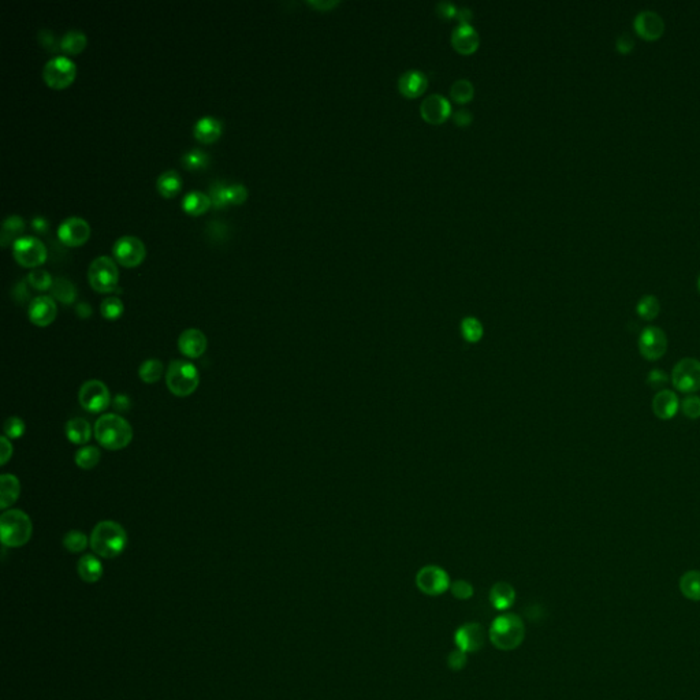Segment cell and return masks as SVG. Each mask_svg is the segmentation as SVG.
<instances>
[{
    "mask_svg": "<svg viewBox=\"0 0 700 700\" xmlns=\"http://www.w3.org/2000/svg\"><path fill=\"white\" fill-rule=\"evenodd\" d=\"M308 3L311 6H315V7L320 8V10H328V8H331V7H334V6L338 4V1H308Z\"/></svg>",
    "mask_w": 700,
    "mask_h": 700,
    "instance_id": "cell-59",
    "label": "cell"
},
{
    "mask_svg": "<svg viewBox=\"0 0 700 700\" xmlns=\"http://www.w3.org/2000/svg\"><path fill=\"white\" fill-rule=\"evenodd\" d=\"M514 600H516V591L506 581L495 583L490 590V602L493 607L498 611L509 610L513 606Z\"/></svg>",
    "mask_w": 700,
    "mask_h": 700,
    "instance_id": "cell-24",
    "label": "cell"
},
{
    "mask_svg": "<svg viewBox=\"0 0 700 700\" xmlns=\"http://www.w3.org/2000/svg\"><path fill=\"white\" fill-rule=\"evenodd\" d=\"M166 383L169 390L176 397H189L200 384V374L192 363L175 360L167 368Z\"/></svg>",
    "mask_w": 700,
    "mask_h": 700,
    "instance_id": "cell-5",
    "label": "cell"
},
{
    "mask_svg": "<svg viewBox=\"0 0 700 700\" xmlns=\"http://www.w3.org/2000/svg\"><path fill=\"white\" fill-rule=\"evenodd\" d=\"M698 289H699V292H700V276H699V279H698Z\"/></svg>",
    "mask_w": 700,
    "mask_h": 700,
    "instance_id": "cell-60",
    "label": "cell"
},
{
    "mask_svg": "<svg viewBox=\"0 0 700 700\" xmlns=\"http://www.w3.org/2000/svg\"><path fill=\"white\" fill-rule=\"evenodd\" d=\"M678 406L680 402L675 391L672 390H661L652 400V412L661 420H669L675 417Z\"/></svg>",
    "mask_w": 700,
    "mask_h": 700,
    "instance_id": "cell-21",
    "label": "cell"
},
{
    "mask_svg": "<svg viewBox=\"0 0 700 700\" xmlns=\"http://www.w3.org/2000/svg\"><path fill=\"white\" fill-rule=\"evenodd\" d=\"M451 44L455 50L464 55L475 52L479 47V34L475 27L460 24L451 33Z\"/></svg>",
    "mask_w": 700,
    "mask_h": 700,
    "instance_id": "cell-20",
    "label": "cell"
},
{
    "mask_svg": "<svg viewBox=\"0 0 700 700\" xmlns=\"http://www.w3.org/2000/svg\"><path fill=\"white\" fill-rule=\"evenodd\" d=\"M13 457V445L7 436L0 438V464L1 467L7 464V461Z\"/></svg>",
    "mask_w": 700,
    "mask_h": 700,
    "instance_id": "cell-50",
    "label": "cell"
},
{
    "mask_svg": "<svg viewBox=\"0 0 700 700\" xmlns=\"http://www.w3.org/2000/svg\"><path fill=\"white\" fill-rule=\"evenodd\" d=\"M39 41L43 44L44 48H47L48 51L55 52V51L58 50L56 48V37H55V34L51 30H48V29H41L39 32Z\"/></svg>",
    "mask_w": 700,
    "mask_h": 700,
    "instance_id": "cell-49",
    "label": "cell"
},
{
    "mask_svg": "<svg viewBox=\"0 0 700 700\" xmlns=\"http://www.w3.org/2000/svg\"><path fill=\"white\" fill-rule=\"evenodd\" d=\"M451 591L453 597L458 600H468L474 597V587L467 580H455L451 583Z\"/></svg>",
    "mask_w": 700,
    "mask_h": 700,
    "instance_id": "cell-44",
    "label": "cell"
},
{
    "mask_svg": "<svg viewBox=\"0 0 700 700\" xmlns=\"http://www.w3.org/2000/svg\"><path fill=\"white\" fill-rule=\"evenodd\" d=\"M21 494V483L18 477L10 474H4L0 477V507L1 510H7V507L13 506Z\"/></svg>",
    "mask_w": 700,
    "mask_h": 700,
    "instance_id": "cell-23",
    "label": "cell"
},
{
    "mask_svg": "<svg viewBox=\"0 0 700 700\" xmlns=\"http://www.w3.org/2000/svg\"><path fill=\"white\" fill-rule=\"evenodd\" d=\"M86 46V36L82 30L79 29H72V30H67L60 43H59V47L60 50L69 55H75V53H79L81 51L85 48Z\"/></svg>",
    "mask_w": 700,
    "mask_h": 700,
    "instance_id": "cell-31",
    "label": "cell"
},
{
    "mask_svg": "<svg viewBox=\"0 0 700 700\" xmlns=\"http://www.w3.org/2000/svg\"><path fill=\"white\" fill-rule=\"evenodd\" d=\"M681 410L682 413L692 419V420H696L700 417V398L696 397V396H689L687 398H684V401L681 402Z\"/></svg>",
    "mask_w": 700,
    "mask_h": 700,
    "instance_id": "cell-47",
    "label": "cell"
},
{
    "mask_svg": "<svg viewBox=\"0 0 700 700\" xmlns=\"http://www.w3.org/2000/svg\"><path fill=\"white\" fill-rule=\"evenodd\" d=\"M78 401L81 406L89 413H101L111 403V394L108 387L101 380L85 382L78 393Z\"/></svg>",
    "mask_w": 700,
    "mask_h": 700,
    "instance_id": "cell-8",
    "label": "cell"
},
{
    "mask_svg": "<svg viewBox=\"0 0 700 700\" xmlns=\"http://www.w3.org/2000/svg\"><path fill=\"white\" fill-rule=\"evenodd\" d=\"M65 431H66L67 439L73 445H78V446L88 443L92 438L91 424L85 419H81V417H75V419L69 420Z\"/></svg>",
    "mask_w": 700,
    "mask_h": 700,
    "instance_id": "cell-27",
    "label": "cell"
},
{
    "mask_svg": "<svg viewBox=\"0 0 700 700\" xmlns=\"http://www.w3.org/2000/svg\"><path fill=\"white\" fill-rule=\"evenodd\" d=\"M91 547L101 558H115L127 545L125 528L115 521H101L91 533Z\"/></svg>",
    "mask_w": 700,
    "mask_h": 700,
    "instance_id": "cell-2",
    "label": "cell"
},
{
    "mask_svg": "<svg viewBox=\"0 0 700 700\" xmlns=\"http://www.w3.org/2000/svg\"><path fill=\"white\" fill-rule=\"evenodd\" d=\"M93 432L99 445L107 451H122L133 441L131 425L117 413H105L101 416Z\"/></svg>",
    "mask_w": 700,
    "mask_h": 700,
    "instance_id": "cell-1",
    "label": "cell"
},
{
    "mask_svg": "<svg viewBox=\"0 0 700 700\" xmlns=\"http://www.w3.org/2000/svg\"><path fill=\"white\" fill-rule=\"evenodd\" d=\"M13 254L21 266L36 267L46 261L47 248L37 237L25 235L13 244Z\"/></svg>",
    "mask_w": 700,
    "mask_h": 700,
    "instance_id": "cell-11",
    "label": "cell"
},
{
    "mask_svg": "<svg viewBox=\"0 0 700 700\" xmlns=\"http://www.w3.org/2000/svg\"><path fill=\"white\" fill-rule=\"evenodd\" d=\"M33 524L25 512L18 509L4 510L0 516L1 543L7 547H21L30 540Z\"/></svg>",
    "mask_w": 700,
    "mask_h": 700,
    "instance_id": "cell-4",
    "label": "cell"
},
{
    "mask_svg": "<svg viewBox=\"0 0 700 700\" xmlns=\"http://www.w3.org/2000/svg\"><path fill=\"white\" fill-rule=\"evenodd\" d=\"M25 230V222L21 216L18 215H10L4 219L1 226V234H0V242L3 247H7L8 242L17 241L21 238L22 231Z\"/></svg>",
    "mask_w": 700,
    "mask_h": 700,
    "instance_id": "cell-28",
    "label": "cell"
},
{
    "mask_svg": "<svg viewBox=\"0 0 700 700\" xmlns=\"http://www.w3.org/2000/svg\"><path fill=\"white\" fill-rule=\"evenodd\" d=\"M89 235L91 227L85 219L79 216L66 218L58 228L59 240L69 247L82 245L85 241H88Z\"/></svg>",
    "mask_w": 700,
    "mask_h": 700,
    "instance_id": "cell-14",
    "label": "cell"
},
{
    "mask_svg": "<svg viewBox=\"0 0 700 700\" xmlns=\"http://www.w3.org/2000/svg\"><path fill=\"white\" fill-rule=\"evenodd\" d=\"M119 273L114 260L108 256L96 257L88 268V280L99 293H111L117 289Z\"/></svg>",
    "mask_w": 700,
    "mask_h": 700,
    "instance_id": "cell-6",
    "label": "cell"
},
{
    "mask_svg": "<svg viewBox=\"0 0 700 700\" xmlns=\"http://www.w3.org/2000/svg\"><path fill=\"white\" fill-rule=\"evenodd\" d=\"M27 313L33 325L47 327L55 320L58 308L53 299H51L48 296H39L30 301Z\"/></svg>",
    "mask_w": 700,
    "mask_h": 700,
    "instance_id": "cell-17",
    "label": "cell"
},
{
    "mask_svg": "<svg viewBox=\"0 0 700 700\" xmlns=\"http://www.w3.org/2000/svg\"><path fill=\"white\" fill-rule=\"evenodd\" d=\"M647 383L654 389H659L668 383V375L661 370H652L647 376Z\"/></svg>",
    "mask_w": 700,
    "mask_h": 700,
    "instance_id": "cell-51",
    "label": "cell"
},
{
    "mask_svg": "<svg viewBox=\"0 0 700 700\" xmlns=\"http://www.w3.org/2000/svg\"><path fill=\"white\" fill-rule=\"evenodd\" d=\"M222 122L215 117H202L193 127L195 137L201 143H214L222 134Z\"/></svg>",
    "mask_w": 700,
    "mask_h": 700,
    "instance_id": "cell-25",
    "label": "cell"
},
{
    "mask_svg": "<svg viewBox=\"0 0 700 700\" xmlns=\"http://www.w3.org/2000/svg\"><path fill=\"white\" fill-rule=\"evenodd\" d=\"M420 112L428 124L438 125L451 115V103L441 95H429L422 103Z\"/></svg>",
    "mask_w": 700,
    "mask_h": 700,
    "instance_id": "cell-19",
    "label": "cell"
},
{
    "mask_svg": "<svg viewBox=\"0 0 700 700\" xmlns=\"http://www.w3.org/2000/svg\"><path fill=\"white\" fill-rule=\"evenodd\" d=\"M88 543H91V540H88V536L84 532L77 531V529L69 531L63 538L65 549L73 552V554L82 552L88 547Z\"/></svg>",
    "mask_w": 700,
    "mask_h": 700,
    "instance_id": "cell-38",
    "label": "cell"
},
{
    "mask_svg": "<svg viewBox=\"0 0 700 700\" xmlns=\"http://www.w3.org/2000/svg\"><path fill=\"white\" fill-rule=\"evenodd\" d=\"M436 13L442 18H451L457 14V7L451 4V1H439L436 4Z\"/></svg>",
    "mask_w": 700,
    "mask_h": 700,
    "instance_id": "cell-53",
    "label": "cell"
},
{
    "mask_svg": "<svg viewBox=\"0 0 700 700\" xmlns=\"http://www.w3.org/2000/svg\"><path fill=\"white\" fill-rule=\"evenodd\" d=\"M488 637L498 650H516L524 642V623L517 614L503 613L493 621L488 629Z\"/></svg>",
    "mask_w": 700,
    "mask_h": 700,
    "instance_id": "cell-3",
    "label": "cell"
},
{
    "mask_svg": "<svg viewBox=\"0 0 700 700\" xmlns=\"http://www.w3.org/2000/svg\"><path fill=\"white\" fill-rule=\"evenodd\" d=\"M3 429H4V436H7L8 439H18L25 434L26 425L22 419L13 416L4 422Z\"/></svg>",
    "mask_w": 700,
    "mask_h": 700,
    "instance_id": "cell-43",
    "label": "cell"
},
{
    "mask_svg": "<svg viewBox=\"0 0 700 700\" xmlns=\"http://www.w3.org/2000/svg\"><path fill=\"white\" fill-rule=\"evenodd\" d=\"M27 282L36 289V290H48L53 283L50 273L46 270H33L27 276Z\"/></svg>",
    "mask_w": 700,
    "mask_h": 700,
    "instance_id": "cell-42",
    "label": "cell"
},
{
    "mask_svg": "<svg viewBox=\"0 0 700 700\" xmlns=\"http://www.w3.org/2000/svg\"><path fill=\"white\" fill-rule=\"evenodd\" d=\"M112 253L124 267H136L145 257V245L138 237L124 235L115 241Z\"/></svg>",
    "mask_w": 700,
    "mask_h": 700,
    "instance_id": "cell-12",
    "label": "cell"
},
{
    "mask_svg": "<svg viewBox=\"0 0 700 700\" xmlns=\"http://www.w3.org/2000/svg\"><path fill=\"white\" fill-rule=\"evenodd\" d=\"M75 312L81 319H88L92 316V306L86 302H79V304H77Z\"/></svg>",
    "mask_w": 700,
    "mask_h": 700,
    "instance_id": "cell-56",
    "label": "cell"
},
{
    "mask_svg": "<svg viewBox=\"0 0 700 700\" xmlns=\"http://www.w3.org/2000/svg\"><path fill=\"white\" fill-rule=\"evenodd\" d=\"M673 386L681 393H696L700 390V361L692 357L680 360L672 372Z\"/></svg>",
    "mask_w": 700,
    "mask_h": 700,
    "instance_id": "cell-10",
    "label": "cell"
},
{
    "mask_svg": "<svg viewBox=\"0 0 700 700\" xmlns=\"http://www.w3.org/2000/svg\"><path fill=\"white\" fill-rule=\"evenodd\" d=\"M226 188L225 183L222 181H216L214 182L211 186H209V199H211V202L215 208H223L226 207L228 202H227V199H226Z\"/></svg>",
    "mask_w": 700,
    "mask_h": 700,
    "instance_id": "cell-45",
    "label": "cell"
},
{
    "mask_svg": "<svg viewBox=\"0 0 700 700\" xmlns=\"http://www.w3.org/2000/svg\"><path fill=\"white\" fill-rule=\"evenodd\" d=\"M101 453L96 446H84L75 453L74 461L81 469H92L101 462Z\"/></svg>",
    "mask_w": 700,
    "mask_h": 700,
    "instance_id": "cell-34",
    "label": "cell"
},
{
    "mask_svg": "<svg viewBox=\"0 0 700 700\" xmlns=\"http://www.w3.org/2000/svg\"><path fill=\"white\" fill-rule=\"evenodd\" d=\"M101 312L104 319L117 320L124 313V302L118 297H107L101 302Z\"/></svg>",
    "mask_w": 700,
    "mask_h": 700,
    "instance_id": "cell-41",
    "label": "cell"
},
{
    "mask_svg": "<svg viewBox=\"0 0 700 700\" xmlns=\"http://www.w3.org/2000/svg\"><path fill=\"white\" fill-rule=\"evenodd\" d=\"M633 27L642 39L654 41L662 36V33L665 30V22L658 13L646 10V11H640L635 17Z\"/></svg>",
    "mask_w": 700,
    "mask_h": 700,
    "instance_id": "cell-16",
    "label": "cell"
},
{
    "mask_svg": "<svg viewBox=\"0 0 700 700\" xmlns=\"http://www.w3.org/2000/svg\"><path fill=\"white\" fill-rule=\"evenodd\" d=\"M483 332H484V330H483V325L479 319L472 318V316L462 319L461 334L468 342H471V344L479 342L483 338Z\"/></svg>",
    "mask_w": 700,
    "mask_h": 700,
    "instance_id": "cell-39",
    "label": "cell"
},
{
    "mask_svg": "<svg viewBox=\"0 0 700 700\" xmlns=\"http://www.w3.org/2000/svg\"><path fill=\"white\" fill-rule=\"evenodd\" d=\"M474 93L475 89L472 82L465 78L455 81L451 89V96L457 103H468L474 98Z\"/></svg>",
    "mask_w": 700,
    "mask_h": 700,
    "instance_id": "cell-40",
    "label": "cell"
},
{
    "mask_svg": "<svg viewBox=\"0 0 700 700\" xmlns=\"http://www.w3.org/2000/svg\"><path fill=\"white\" fill-rule=\"evenodd\" d=\"M75 73L77 67L74 62L63 55L51 58L43 69L44 81L53 89H63L70 85L75 78Z\"/></svg>",
    "mask_w": 700,
    "mask_h": 700,
    "instance_id": "cell-7",
    "label": "cell"
},
{
    "mask_svg": "<svg viewBox=\"0 0 700 700\" xmlns=\"http://www.w3.org/2000/svg\"><path fill=\"white\" fill-rule=\"evenodd\" d=\"M211 199L208 195L199 192V190H192L186 193L182 199V208L185 212L190 215H201L204 214L209 207H211Z\"/></svg>",
    "mask_w": 700,
    "mask_h": 700,
    "instance_id": "cell-29",
    "label": "cell"
},
{
    "mask_svg": "<svg viewBox=\"0 0 700 700\" xmlns=\"http://www.w3.org/2000/svg\"><path fill=\"white\" fill-rule=\"evenodd\" d=\"M455 17L462 25H469L471 20H472V11L468 7H461V8H457Z\"/></svg>",
    "mask_w": 700,
    "mask_h": 700,
    "instance_id": "cell-55",
    "label": "cell"
},
{
    "mask_svg": "<svg viewBox=\"0 0 700 700\" xmlns=\"http://www.w3.org/2000/svg\"><path fill=\"white\" fill-rule=\"evenodd\" d=\"M486 630L480 624L468 623L460 626L454 633V643L457 649L468 652H476L484 646Z\"/></svg>",
    "mask_w": 700,
    "mask_h": 700,
    "instance_id": "cell-15",
    "label": "cell"
},
{
    "mask_svg": "<svg viewBox=\"0 0 700 700\" xmlns=\"http://www.w3.org/2000/svg\"><path fill=\"white\" fill-rule=\"evenodd\" d=\"M428 85L427 75L423 72L419 70H409L406 73L401 75L398 79V88L401 93L405 95L406 98H417L422 93H424Z\"/></svg>",
    "mask_w": 700,
    "mask_h": 700,
    "instance_id": "cell-22",
    "label": "cell"
},
{
    "mask_svg": "<svg viewBox=\"0 0 700 700\" xmlns=\"http://www.w3.org/2000/svg\"><path fill=\"white\" fill-rule=\"evenodd\" d=\"M209 155L199 148H193L182 155V164L189 170H202L209 166Z\"/></svg>",
    "mask_w": 700,
    "mask_h": 700,
    "instance_id": "cell-36",
    "label": "cell"
},
{
    "mask_svg": "<svg viewBox=\"0 0 700 700\" xmlns=\"http://www.w3.org/2000/svg\"><path fill=\"white\" fill-rule=\"evenodd\" d=\"M659 311H661V305H659V301L655 296H644L639 300L637 305H636L637 315L647 322L654 320L659 315Z\"/></svg>",
    "mask_w": 700,
    "mask_h": 700,
    "instance_id": "cell-37",
    "label": "cell"
},
{
    "mask_svg": "<svg viewBox=\"0 0 700 700\" xmlns=\"http://www.w3.org/2000/svg\"><path fill=\"white\" fill-rule=\"evenodd\" d=\"M51 293L56 300L66 305L73 304L77 296L74 285L66 278H56L51 286Z\"/></svg>",
    "mask_w": 700,
    "mask_h": 700,
    "instance_id": "cell-33",
    "label": "cell"
},
{
    "mask_svg": "<svg viewBox=\"0 0 700 700\" xmlns=\"http://www.w3.org/2000/svg\"><path fill=\"white\" fill-rule=\"evenodd\" d=\"M467 662H468L467 652L460 650V649L451 651L449 656H448V666L451 668V670H453V672L462 670L467 666Z\"/></svg>",
    "mask_w": 700,
    "mask_h": 700,
    "instance_id": "cell-48",
    "label": "cell"
},
{
    "mask_svg": "<svg viewBox=\"0 0 700 700\" xmlns=\"http://www.w3.org/2000/svg\"><path fill=\"white\" fill-rule=\"evenodd\" d=\"M680 590L687 599L700 600V572L689 571L681 576L680 578Z\"/></svg>",
    "mask_w": 700,
    "mask_h": 700,
    "instance_id": "cell-32",
    "label": "cell"
},
{
    "mask_svg": "<svg viewBox=\"0 0 700 700\" xmlns=\"http://www.w3.org/2000/svg\"><path fill=\"white\" fill-rule=\"evenodd\" d=\"M178 348L188 358H199L208 348V339L199 328H189L179 335Z\"/></svg>",
    "mask_w": 700,
    "mask_h": 700,
    "instance_id": "cell-18",
    "label": "cell"
},
{
    "mask_svg": "<svg viewBox=\"0 0 700 700\" xmlns=\"http://www.w3.org/2000/svg\"><path fill=\"white\" fill-rule=\"evenodd\" d=\"M640 354L649 360L656 361L662 358L668 350V337L659 327H646L639 338Z\"/></svg>",
    "mask_w": 700,
    "mask_h": 700,
    "instance_id": "cell-13",
    "label": "cell"
},
{
    "mask_svg": "<svg viewBox=\"0 0 700 700\" xmlns=\"http://www.w3.org/2000/svg\"><path fill=\"white\" fill-rule=\"evenodd\" d=\"M616 47H617V51H618V52H621V53L626 55V53H629L630 51L633 50V47H635V41H633V39H632V36H630V34H628V33H623V34L617 39V41H616Z\"/></svg>",
    "mask_w": 700,
    "mask_h": 700,
    "instance_id": "cell-52",
    "label": "cell"
},
{
    "mask_svg": "<svg viewBox=\"0 0 700 700\" xmlns=\"http://www.w3.org/2000/svg\"><path fill=\"white\" fill-rule=\"evenodd\" d=\"M163 371H164V368H163L162 361H159L157 358H150L140 365L138 376L144 383L152 384V383H156L162 379Z\"/></svg>",
    "mask_w": 700,
    "mask_h": 700,
    "instance_id": "cell-35",
    "label": "cell"
},
{
    "mask_svg": "<svg viewBox=\"0 0 700 700\" xmlns=\"http://www.w3.org/2000/svg\"><path fill=\"white\" fill-rule=\"evenodd\" d=\"M416 585L425 595L438 597L451 590V577L443 568L427 565L417 572Z\"/></svg>",
    "mask_w": 700,
    "mask_h": 700,
    "instance_id": "cell-9",
    "label": "cell"
},
{
    "mask_svg": "<svg viewBox=\"0 0 700 700\" xmlns=\"http://www.w3.org/2000/svg\"><path fill=\"white\" fill-rule=\"evenodd\" d=\"M77 572L85 583H96L103 576V565L101 559L92 554H86L79 558L77 565Z\"/></svg>",
    "mask_w": 700,
    "mask_h": 700,
    "instance_id": "cell-26",
    "label": "cell"
},
{
    "mask_svg": "<svg viewBox=\"0 0 700 700\" xmlns=\"http://www.w3.org/2000/svg\"><path fill=\"white\" fill-rule=\"evenodd\" d=\"M454 122L458 126H467L472 121V114L468 110H457L453 115Z\"/></svg>",
    "mask_w": 700,
    "mask_h": 700,
    "instance_id": "cell-54",
    "label": "cell"
},
{
    "mask_svg": "<svg viewBox=\"0 0 700 700\" xmlns=\"http://www.w3.org/2000/svg\"><path fill=\"white\" fill-rule=\"evenodd\" d=\"M248 190L242 183H233L226 189V199L228 204H241L247 200Z\"/></svg>",
    "mask_w": 700,
    "mask_h": 700,
    "instance_id": "cell-46",
    "label": "cell"
},
{
    "mask_svg": "<svg viewBox=\"0 0 700 700\" xmlns=\"http://www.w3.org/2000/svg\"><path fill=\"white\" fill-rule=\"evenodd\" d=\"M32 226L36 231L39 233H44L47 228H48V222L46 218L43 216H36L33 221H32Z\"/></svg>",
    "mask_w": 700,
    "mask_h": 700,
    "instance_id": "cell-58",
    "label": "cell"
},
{
    "mask_svg": "<svg viewBox=\"0 0 700 700\" xmlns=\"http://www.w3.org/2000/svg\"><path fill=\"white\" fill-rule=\"evenodd\" d=\"M114 408L117 410H121V412H126L129 408H130V400L121 394V396H117V398L114 400Z\"/></svg>",
    "mask_w": 700,
    "mask_h": 700,
    "instance_id": "cell-57",
    "label": "cell"
},
{
    "mask_svg": "<svg viewBox=\"0 0 700 700\" xmlns=\"http://www.w3.org/2000/svg\"><path fill=\"white\" fill-rule=\"evenodd\" d=\"M156 186H157V190L160 192L162 196L170 199L181 190V186H182L181 175L178 174V171H175V170H167V171L159 175V178L156 181Z\"/></svg>",
    "mask_w": 700,
    "mask_h": 700,
    "instance_id": "cell-30",
    "label": "cell"
}]
</instances>
